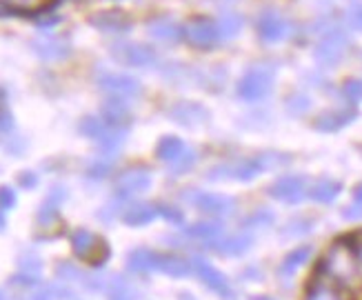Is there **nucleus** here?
I'll use <instances>...</instances> for the list:
<instances>
[{"mask_svg":"<svg viewBox=\"0 0 362 300\" xmlns=\"http://www.w3.org/2000/svg\"><path fill=\"white\" fill-rule=\"evenodd\" d=\"M256 29L264 42H280L289 34V23L276 11H264L256 23Z\"/></svg>","mask_w":362,"mask_h":300,"instance_id":"14","label":"nucleus"},{"mask_svg":"<svg viewBox=\"0 0 362 300\" xmlns=\"http://www.w3.org/2000/svg\"><path fill=\"white\" fill-rule=\"evenodd\" d=\"M342 93L349 103H360L362 100V78H351L342 85Z\"/></svg>","mask_w":362,"mask_h":300,"instance_id":"41","label":"nucleus"},{"mask_svg":"<svg viewBox=\"0 0 362 300\" xmlns=\"http://www.w3.org/2000/svg\"><path fill=\"white\" fill-rule=\"evenodd\" d=\"M103 118L114 127H127L132 122V109L122 98H107L103 105Z\"/></svg>","mask_w":362,"mask_h":300,"instance_id":"24","label":"nucleus"},{"mask_svg":"<svg viewBox=\"0 0 362 300\" xmlns=\"http://www.w3.org/2000/svg\"><path fill=\"white\" fill-rule=\"evenodd\" d=\"M0 300H5V298H3V292H0Z\"/></svg>","mask_w":362,"mask_h":300,"instance_id":"56","label":"nucleus"},{"mask_svg":"<svg viewBox=\"0 0 362 300\" xmlns=\"http://www.w3.org/2000/svg\"><path fill=\"white\" fill-rule=\"evenodd\" d=\"M69 243H71L74 256L89 262L91 267H96V270H100L109 260V245L103 238H98L96 233H91L89 229H76L71 233Z\"/></svg>","mask_w":362,"mask_h":300,"instance_id":"2","label":"nucleus"},{"mask_svg":"<svg viewBox=\"0 0 362 300\" xmlns=\"http://www.w3.org/2000/svg\"><path fill=\"white\" fill-rule=\"evenodd\" d=\"M243 29V18L235 13H225L223 18L218 21V31H220V40H229L233 36H238V31Z\"/></svg>","mask_w":362,"mask_h":300,"instance_id":"33","label":"nucleus"},{"mask_svg":"<svg viewBox=\"0 0 362 300\" xmlns=\"http://www.w3.org/2000/svg\"><path fill=\"white\" fill-rule=\"evenodd\" d=\"M91 27H96L105 34H124V31L132 29V18L127 13L116 11V9H109V11H98L93 13L89 18Z\"/></svg>","mask_w":362,"mask_h":300,"instance_id":"16","label":"nucleus"},{"mask_svg":"<svg viewBox=\"0 0 362 300\" xmlns=\"http://www.w3.org/2000/svg\"><path fill=\"white\" fill-rule=\"evenodd\" d=\"M318 274L340 287H349L360 276V262L351 241H338L327 249L318 265Z\"/></svg>","mask_w":362,"mask_h":300,"instance_id":"1","label":"nucleus"},{"mask_svg":"<svg viewBox=\"0 0 362 300\" xmlns=\"http://www.w3.org/2000/svg\"><path fill=\"white\" fill-rule=\"evenodd\" d=\"M114 169V163L103 158V161H93L89 167H87V178L89 180H105L109 173Z\"/></svg>","mask_w":362,"mask_h":300,"instance_id":"38","label":"nucleus"},{"mask_svg":"<svg viewBox=\"0 0 362 300\" xmlns=\"http://www.w3.org/2000/svg\"><path fill=\"white\" fill-rule=\"evenodd\" d=\"M31 50L40 60L47 62H58V60H65L71 54V45L67 38H60V36H40L36 40H31Z\"/></svg>","mask_w":362,"mask_h":300,"instance_id":"12","label":"nucleus"},{"mask_svg":"<svg viewBox=\"0 0 362 300\" xmlns=\"http://www.w3.org/2000/svg\"><path fill=\"white\" fill-rule=\"evenodd\" d=\"M109 52H112L114 60L122 62V65H127V67H149L156 62V50L145 42L120 40L109 47Z\"/></svg>","mask_w":362,"mask_h":300,"instance_id":"7","label":"nucleus"},{"mask_svg":"<svg viewBox=\"0 0 362 300\" xmlns=\"http://www.w3.org/2000/svg\"><path fill=\"white\" fill-rule=\"evenodd\" d=\"M196 161H198L196 151H194V149H187V147H185V151H182L178 158H176L174 163L167 165V167H169V171H171V173H187L189 169H192V167L196 165Z\"/></svg>","mask_w":362,"mask_h":300,"instance_id":"36","label":"nucleus"},{"mask_svg":"<svg viewBox=\"0 0 362 300\" xmlns=\"http://www.w3.org/2000/svg\"><path fill=\"white\" fill-rule=\"evenodd\" d=\"M158 214L165 220H169V223H174V225H180L182 223V214L176 207H169V204H158Z\"/></svg>","mask_w":362,"mask_h":300,"instance_id":"46","label":"nucleus"},{"mask_svg":"<svg viewBox=\"0 0 362 300\" xmlns=\"http://www.w3.org/2000/svg\"><path fill=\"white\" fill-rule=\"evenodd\" d=\"M107 296L109 300H136L138 292L132 280L124 276H114L107 280Z\"/></svg>","mask_w":362,"mask_h":300,"instance_id":"29","label":"nucleus"},{"mask_svg":"<svg viewBox=\"0 0 362 300\" xmlns=\"http://www.w3.org/2000/svg\"><path fill=\"white\" fill-rule=\"evenodd\" d=\"M156 262H158V251L151 249H134L127 256V270L132 274H151L156 272Z\"/></svg>","mask_w":362,"mask_h":300,"instance_id":"25","label":"nucleus"},{"mask_svg":"<svg viewBox=\"0 0 362 300\" xmlns=\"http://www.w3.org/2000/svg\"><path fill=\"white\" fill-rule=\"evenodd\" d=\"M56 276L60 278V282H65V285H85V278H87V274L81 267H76L74 262H67V260L58 262Z\"/></svg>","mask_w":362,"mask_h":300,"instance_id":"32","label":"nucleus"},{"mask_svg":"<svg viewBox=\"0 0 362 300\" xmlns=\"http://www.w3.org/2000/svg\"><path fill=\"white\" fill-rule=\"evenodd\" d=\"M5 11H9V9H7V5H5V0H0V13H5Z\"/></svg>","mask_w":362,"mask_h":300,"instance_id":"55","label":"nucleus"},{"mask_svg":"<svg viewBox=\"0 0 362 300\" xmlns=\"http://www.w3.org/2000/svg\"><path fill=\"white\" fill-rule=\"evenodd\" d=\"M349 47V36L347 31L340 29L338 25L327 27L316 45V60L325 67H334L344 58V52Z\"/></svg>","mask_w":362,"mask_h":300,"instance_id":"3","label":"nucleus"},{"mask_svg":"<svg viewBox=\"0 0 362 300\" xmlns=\"http://www.w3.org/2000/svg\"><path fill=\"white\" fill-rule=\"evenodd\" d=\"M13 132V116L7 105H0V134Z\"/></svg>","mask_w":362,"mask_h":300,"instance_id":"45","label":"nucleus"},{"mask_svg":"<svg viewBox=\"0 0 362 300\" xmlns=\"http://www.w3.org/2000/svg\"><path fill=\"white\" fill-rule=\"evenodd\" d=\"M47 0H5V5L9 11H16V13H34L38 11Z\"/></svg>","mask_w":362,"mask_h":300,"instance_id":"39","label":"nucleus"},{"mask_svg":"<svg viewBox=\"0 0 362 300\" xmlns=\"http://www.w3.org/2000/svg\"><path fill=\"white\" fill-rule=\"evenodd\" d=\"M5 227H7V218H5L3 209H0V233H3V231H5Z\"/></svg>","mask_w":362,"mask_h":300,"instance_id":"52","label":"nucleus"},{"mask_svg":"<svg viewBox=\"0 0 362 300\" xmlns=\"http://www.w3.org/2000/svg\"><path fill=\"white\" fill-rule=\"evenodd\" d=\"M260 171H267L262 158H243V161H233V163H223V165H216L214 169H209L207 178L218 183V180H243L249 183L254 180Z\"/></svg>","mask_w":362,"mask_h":300,"instance_id":"4","label":"nucleus"},{"mask_svg":"<svg viewBox=\"0 0 362 300\" xmlns=\"http://www.w3.org/2000/svg\"><path fill=\"white\" fill-rule=\"evenodd\" d=\"M192 202L202 214H209V216H229L235 209L233 198L223 196V194H196Z\"/></svg>","mask_w":362,"mask_h":300,"instance_id":"19","label":"nucleus"},{"mask_svg":"<svg viewBox=\"0 0 362 300\" xmlns=\"http://www.w3.org/2000/svg\"><path fill=\"white\" fill-rule=\"evenodd\" d=\"M356 118V109L354 107H347V109H332V112H325L320 114L316 120H313V127L318 132H325V134H332V132H340L342 127H347V125Z\"/></svg>","mask_w":362,"mask_h":300,"instance_id":"20","label":"nucleus"},{"mask_svg":"<svg viewBox=\"0 0 362 300\" xmlns=\"http://www.w3.org/2000/svg\"><path fill=\"white\" fill-rule=\"evenodd\" d=\"M251 300H276V298H272V296H254Z\"/></svg>","mask_w":362,"mask_h":300,"instance_id":"54","label":"nucleus"},{"mask_svg":"<svg viewBox=\"0 0 362 300\" xmlns=\"http://www.w3.org/2000/svg\"><path fill=\"white\" fill-rule=\"evenodd\" d=\"M0 105H7V91L0 87Z\"/></svg>","mask_w":362,"mask_h":300,"instance_id":"53","label":"nucleus"},{"mask_svg":"<svg viewBox=\"0 0 362 300\" xmlns=\"http://www.w3.org/2000/svg\"><path fill=\"white\" fill-rule=\"evenodd\" d=\"M58 23H60L58 16H47L45 21H38V25H40V27H52V25H58Z\"/></svg>","mask_w":362,"mask_h":300,"instance_id":"50","label":"nucleus"},{"mask_svg":"<svg viewBox=\"0 0 362 300\" xmlns=\"http://www.w3.org/2000/svg\"><path fill=\"white\" fill-rule=\"evenodd\" d=\"M147 34L165 45H176L180 40H185V27H180L178 23L169 21V18H153L147 23Z\"/></svg>","mask_w":362,"mask_h":300,"instance_id":"18","label":"nucleus"},{"mask_svg":"<svg viewBox=\"0 0 362 300\" xmlns=\"http://www.w3.org/2000/svg\"><path fill=\"white\" fill-rule=\"evenodd\" d=\"M153 173L145 165H132L127 169H122L116 180H114V192L120 200H127L136 194H143L151 187Z\"/></svg>","mask_w":362,"mask_h":300,"instance_id":"5","label":"nucleus"},{"mask_svg":"<svg viewBox=\"0 0 362 300\" xmlns=\"http://www.w3.org/2000/svg\"><path fill=\"white\" fill-rule=\"evenodd\" d=\"M342 216L347 218V220H360L362 218V204H358V202L349 204V207H344Z\"/></svg>","mask_w":362,"mask_h":300,"instance_id":"48","label":"nucleus"},{"mask_svg":"<svg viewBox=\"0 0 362 300\" xmlns=\"http://www.w3.org/2000/svg\"><path fill=\"white\" fill-rule=\"evenodd\" d=\"M18 267H21V272H25L29 276H38L42 272V258L36 254V251L27 249L18 256Z\"/></svg>","mask_w":362,"mask_h":300,"instance_id":"34","label":"nucleus"},{"mask_svg":"<svg viewBox=\"0 0 362 300\" xmlns=\"http://www.w3.org/2000/svg\"><path fill=\"white\" fill-rule=\"evenodd\" d=\"M96 85L103 93H107L109 98H138L143 93V85H140L136 78L124 76V74H112V71H103L96 76Z\"/></svg>","mask_w":362,"mask_h":300,"instance_id":"6","label":"nucleus"},{"mask_svg":"<svg viewBox=\"0 0 362 300\" xmlns=\"http://www.w3.org/2000/svg\"><path fill=\"white\" fill-rule=\"evenodd\" d=\"M287 109H289L291 116H303L309 112V98L303 96V93H296V96H291L287 100Z\"/></svg>","mask_w":362,"mask_h":300,"instance_id":"42","label":"nucleus"},{"mask_svg":"<svg viewBox=\"0 0 362 300\" xmlns=\"http://www.w3.org/2000/svg\"><path fill=\"white\" fill-rule=\"evenodd\" d=\"M254 245V236L249 233H235V236H227V238L211 243V249L216 251L218 256H225V258H235V256H243L251 249Z\"/></svg>","mask_w":362,"mask_h":300,"instance_id":"21","label":"nucleus"},{"mask_svg":"<svg viewBox=\"0 0 362 300\" xmlns=\"http://www.w3.org/2000/svg\"><path fill=\"white\" fill-rule=\"evenodd\" d=\"M185 233L189 238H196V241H204V243H214L216 238L223 236V225L218 223H207V220H200V223H194L185 229Z\"/></svg>","mask_w":362,"mask_h":300,"instance_id":"30","label":"nucleus"},{"mask_svg":"<svg viewBox=\"0 0 362 300\" xmlns=\"http://www.w3.org/2000/svg\"><path fill=\"white\" fill-rule=\"evenodd\" d=\"M18 185L23 189H34L38 185V176H36L34 171H21L18 173Z\"/></svg>","mask_w":362,"mask_h":300,"instance_id":"47","label":"nucleus"},{"mask_svg":"<svg viewBox=\"0 0 362 300\" xmlns=\"http://www.w3.org/2000/svg\"><path fill=\"white\" fill-rule=\"evenodd\" d=\"M351 245H354V251H356L358 262H360V270H362V233L356 236V238H351Z\"/></svg>","mask_w":362,"mask_h":300,"instance_id":"49","label":"nucleus"},{"mask_svg":"<svg viewBox=\"0 0 362 300\" xmlns=\"http://www.w3.org/2000/svg\"><path fill=\"white\" fill-rule=\"evenodd\" d=\"M185 40L194 47H200V50H209V47L220 42L218 23L211 18H202V16L189 21L185 27Z\"/></svg>","mask_w":362,"mask_h":300,"instance_id":"10","label":"nucleus"},{"mask_svg":"<svg viewBox=\"0 0 362 300\" xmlns=\"http://www.w3.org/2000/svg\"><path fill=\"white\" fill-rule=\"evenodd\" d=\"M309 258H311V247H307V245L289 251V254L282 258L280 267H278V276L280 278H291V276H296V272L300 270L303 265H307Z\"/></svg>","mask_w":362,"mask_h":300,"instance_id":"26","label":"nucleus"},{"mask_svg":"<svg viewBox=\"0 0 362 300\" xmlns=\"http://www.w3.org/2000/svg\"><path fill=\"white\" fill-rule=\"evenodd\" d=\"M192 267H194V274L204 282V287H207V289H211L214 294H218L220 298H225V300L235 298L229 280L225 278V274H220L211 262L196 256V258H192Z\"/></svg>","mask_w":362,"mask_h":300,"instance_id":"9","label":"nucleus"},{"mask_svg":"<svg viewBox=\"0 0 362 300\" xmlns=\"http://www.w3.org/2000/svg\"><path fill=\"white\" fill-rule=\"evenodd\" d=\"M269 196L280 202L298 204L309 196V187L303 176H285V178H278L276 183H272Z\"/></svg>","mask_w":362,"mask_h":300,"instance_id":"11","label":"nucleus"},{"mask_svg":"<svg viewBox=\"0 0 362 300\" xmlns=\"http://www.w3.org/2000/svg\"><path fill=\"white\" fill-rule=\"evenodd\" d=\"M16 207V192L9 185H0V209L9 212Z\"/></svg>","mask_w":362,"mask_h":300,"instance_id":"43","label":"nucleus"},{"mask_svg":"<svg viewBox=\"0 0 362 300\" xmlns=\"http://www.w3.org/2000/svg\"><path fill=\"white\" fill-rule=\"evenodd\" d=\"M303 300H349V298L344 294V287L336 285V282L318 274L307 285Z\"/></svg>","mask_w":362,"mask_h":300,"instance_id":"17","label":"nucleus"},{"mask_svg":"<svg viewBox=\"0 0 362 300\" xmlns=\"http://www.w3.org/2000/svg\"><path fill=\"white\" fill-rule=\"evenodd\" d=\"M274 223V214L272 212H254L249 214L247 218L240 220V227L245 229H262V227H269Z\"/></svg>","mask_w":362,"mask_h":300,"instance_id":"35","label":"nucleus"},{"mask_svg":"<svg viewBox=\"0 0 362 300\" xmlns=\"http://www.w3.org/2000/svg\"><path fill=\"white\" fill-rule=\"evenodd\" d=\"M182 151H185V143L178 136H163L158 140V145H156V158L165 165L174 163Z\"/></svg>","mask_w":362,"mask_h":300,"instance_id":"27","label":"nucleus"},{"mask_svg":"<svg viewBox=\"0 0 362 300\" xmlns=\"http://www.w3.org/2000/svg\"><path fill=\"white\" fill-rule=\"evenodd\" d=\"M347 23L356 31H362V3H356L347 9Z\"/></svg>","mask_w":362,"mask_h":300,"instance_id":"44","label":"nucleus"},{"mask_svg":"<svg viewBox=\"0 0 362 300\" xmlns=\"http://www.w3.org/2000/svg\"><path fill=\"white\" fill-rule=\"evenodd\" d=\"M340 189H342L340 183L325 178V180H318L316 185H311V187H309V198H311L313 202L329 204V202H334V200L338 198Z\"/></svg>","mask_w":362,"mask_h":300,"instance_id":"28","label":"nucleus"},{"mask_svg":"<svg viewBox=\"0 0 362 300\" xmlns=\"http://www.w3.org/2000/svg\"><path fill=\"white\" fill-rule=\"evenodd\" d=\"M38 285H40L38 276H29L25 272H21V274H16V276L9 278V287L16 289V292H34Z\"/></svg>","mask_w":362,"mask_h":300,"instance_id":"37","label":"nucleus"},{"mask_svg":"<svg viewBox=\"0 0 362 300\" xmlns=\"http://www.w3.org/2000/svg\"><path fill=\"white\" fill-rule=\"evenodd\" d=\"M167 116L182 127H200L209 120V112L200 103H176L167 112Z\"/></svg>","mask_w":362,"mask_h":300,"instance_id":"13","label":"nucleus"},{"mask_svg":"<svg viewBox=\"0 0 362 300\" xmlns=\"http://www.w3.org/2000/svg\"><path fill=\"white\" fill-rule=\"evenodd\" d=\"M156 272L165 274L169 278H187L194 272L192 260H187L176 254H158V262H156Z\"/></svg>","mask_w":362,"mask_h":300,"instance_id":"23","label":"nucleus"},{"mask_svg":"<svg viewBox=\"0 0 362 300\" xmlns=\"http://www.w3.org/2000/svg\"><path fill=\"white\" fill-rule=\"evenodd\" d=\"M158 204L151 202H136L132 207H127L122 212V223L129 227H145L149 223H153L158 218Z\"/></svg>","mask_w":362,"mask_h":300,"instance_id":"22","label":"nucleus"},{"mask_svg":"<svg viewBox=\"0 0 362 300\" xmlns=\"http://www.w3.org/2000/svg\"><path fill=\"white\" fill-rule=\"evenodd\" d=\"M109 127H112V125H109L103 116H85L81 122H78V132L91 140H100L109 132Z\"/></svg>","mask_w":362,"mask_h":300,"instance_id":"31","label":"nucleus"},{"mask_svg":"<svg viewBox=\"0 0 362 300\" xmlns=\"http://www.w3.org/2000/svg\"><path fill=\"white\" fill-rule=\"evenodd\" d=\"M67 200V189L62 185H54L49 189V194L42 200L38 216H36V223L40 227H52L56 220H58V212H60V204Z\"/></svg>","mask_w":362,"mask_h":300,"instance_id":"15","label":"nucleus"},{"mask_svg":"<svg viewBox=\"0 0 362 300\" xmlns=\"http://www.w3.org/2000/svg\"><path fill=\"white\" fill-rule=\"evenodd\" d=\"M311 227H313V223L309 218H293V220H289V223L285 225V236L287 238H293V236H305V233H309L311 231Z\"/></svg>","mask_w":362,"mask_h":300,"instance_id":"40","label":"nucleus"},{"mask_svg":"<svg viewBox=\"0 0 362 300\" xmlns=\"http://www.w3.org/2000/svg\"><path fill=\"white\" fill-rule=\"evenodd\" d=\"M274 89V74L267 69H251L238 81V96L247 103L267 98Z\"/></svg>","mask_w":362,"mask_h":300,"instance_id":"8","label":"nucleus"},{"mask_svg":"<svg viewBox=\"0 0 362 300\" xmlns=\"http://www.w3.org/2000/svg\"><path fill=\"white\" fill-rule=\"evenodd\" d=\"M354 202H358V204H362V183L354 189Z\"/></svg>","mask_w":362,"mask_h":300,"instance_id":"51","label":"nucleus"}]
</instances>
